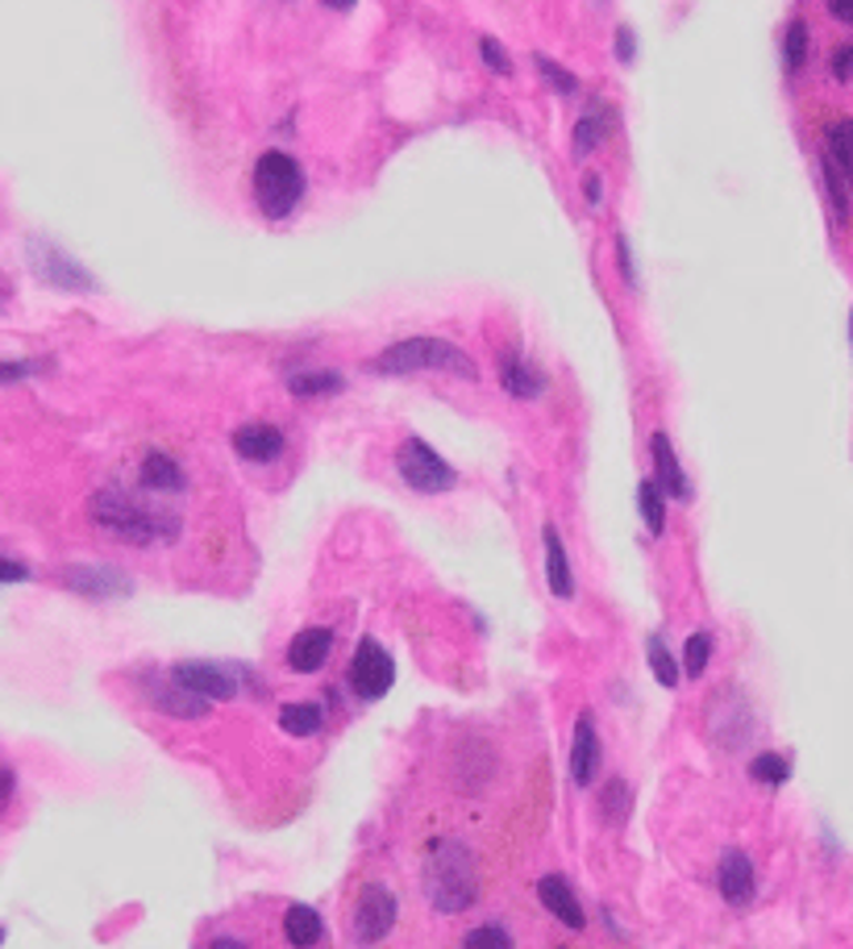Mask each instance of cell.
Masks as SVG:
<instances>
[{
  "label": "cell",
  "mask_w": 853,
  "mask_h": 949,
  "mask_svg": "<svg viewBox=\"0 0 853 949\" xmlns=\"http://www.w3.org/2000/svg\"><path fill=\"white\" fill-rule=\"evenodd\" d=\"M146 492V487H142ZM125 492V487H101L92 501H88V513L92 520L109 529L121 541H134V546H154V541H175L179 537V513L171 508L167 513V496L163 492Z\"/></svg>",
  "instance_id": "obj_1"
},
{
  "label": "cell",
  "mask_w": 853,
  "mask_h": 949,
  "mask_svg": "<svg viewBox=\"0 0 853 949\" xmlns=\"http://www.w3.org/2000/svg\"><path fill=\"white\" fill-rule=\"evenodd\" d=\"M425 899L429 908L445 916L466 912L479 899V870L475 854L462 842H438L425 863Z\"/></svg>",
  "instance_id": "obj_2"
},
{
  "label": "cell",
  "mask_w": 853,
  "mask_h": 949,
  "mask_svg": "<svg viewBox=\"0 0 853 949\" xmlns=\"http://www.w3.org/2000/svg\"><path fill=\"white\" fill-rule=\"evenodd\" d=\"M379 375H412V371H445L459 380H475L479 367L471 363V354L459 350L445 338H404V342L388 345L376 359Z\"/></svg>",
  "instance_id": "obj_3"
},
{
  "label": "cell",
  "mask_w": 853,
  "mask_h": 949,
  "mask_svg": "<svg viewBox=\"0 0 853 949\" xmlns=\"http://www.w3.org/2000/svg\"><path fill=\"white\" fill-rule=\"evenodd\" d=\"M305 188H308L305 167H300V163H296L291 155H284V151H267V155H258V163H255V200H258V208L271 217V221L288 217L291 208L305 200Z\"/></svg>",
  "instance_id": "obj_4"
},
{
  "label": "cell",
  "mask_w": 853,
  "mask_h": 949,
  "mask_svg": "<svg viewBox=\"0 0 853 949\" xmlns=\"http://www.w3.org/2000/svg\"><path fill=\"white\" fill-rule=\"evenodd\" d=\"M395 471H400V479L417 492H429V496H442L450 487L459 484V471L445 463L438 450L421 442V437H404L400 450H395Z\"/></svg>",
  "instance_id": "obj_5"
},
{
  "label": "cell",
  "mask_w": 853,
  "mask_h": 949,
  "mask_svg": "<svg viewBox=\"0 0 853 949\" xmlns=\"http://www.w3.org/2000/svg\"><path fill=\"white\" fill-rule=\"evenodd\" d=\"M171 674H175L184 688L196 691V695H205V700H238L241 683L250 679V671L229 667V662H179Z\"/></svg>",
  "instance_id": "obj_6"
},
{
  "label": "cell",
  "mask_w": 853,
  "mask_h": 949,
  "mask_svg": "<svg viewBox=\"0 0 853 949\" xmlns=\"http://www.w3.org/2000/svg\"><path fill=\"white\" fill-rule=\"evenodd\" d=\"M395 683V662L392 654L379 646L376 638H362L350 662V688L359 691L362 700H383Z\"/></svg>",
  "instance_id": "obj_7"
},
{
  "label": "cell",
  "mask_w": 853,
  "mask_h": 949,
  "mask_svg": "<svg viewBox=\"0 0 853 949\" xmlns=\"http://www.w3.org/2000/svg\"><path fill=\"white\" fill-rule=\"evenodd\" d=\"M30 267H34V276L42 283H51L59 292H92L96 288V279L88 276L80 262L71 259V255H63L59 246L42 243V238L30 243Z\"/></svg>",
  "instance_id": "obj_8"
},
{
  "label": "cell",
  "mask_w": 853,
  "mask_h": 949,
  "mask_svg": "<svg viewBox=\"0 0 853 949\" xmlns=\"http://www.w3.org/2000/svg\"><path fill=\"white\" fill-rule=\"evenodd\" d=\"M395 925V896L383 887V883H371L362 887L359 904H354V941L359 946H376L383 941Z\"/></svg>",
  "instance_id": "obj_9"
},
{
  "label": "cell",
  "mask_w": 853,
  "mask_h": 949,
  "mask_svg": "<svg viewBox=\"0 0 853 949\" xmlns=\"http://www.w3.org/2000/svg\"><path fill=\"white\" fill-rule=\"evenodd\" d=\"M63 584H68L75 596H88V600H117V596H130V591H134V584H130L121 570L88 567V563L63 570Z\"/></svg>",
  "instance_id": "obj_10"
},
{
  "label": "cell",
  "mask_w": 853,
  "mask_h": 949,
  "mask_svg": "<svg viewBox=\"0 0 853 949\" xmlns=\"http://www.w3.org/2000/svg\"><path fill=\"white\" fill-rule=\"evenodd\" d=\"M717 883H720V896L729 899L733 908H750L753 896H758V875H753L750 854H746V849H724V854H720Z\"/></svg>",
  "instance_id": "obj_11"
},
{
  "label": "cell",
  "mask_w": 853,
  "mask_h": 949,
  "mask_svg": "<svg viewBox=\"0 0 853 949\" xmlns=\"http://www.w3.org/2000/svg\"><path fill=\"white\" fill-rule=\"evenodd\" d=\"M146 700H151L158 712H167V716H184V721H201V716H208V704H213V700L196 695L192 688H184L175 674H171V683L146 679Z\"/></svg>",
  "instance_id": "obj_12"
},
{
  "label": "cell",
  "mask_w": 853,
  "mask_h": 949,
  "mask_svg": "<svg viewBox=\"0 0 853 949\" xmlns=\"http://www.w3.org/2000/svg\"><path fill=\"white\" fill-rule=\"evenodd\" d=\"M537 899H542L546 912L554 916L558 925H566L571 932L587 929V916H583L579 896H575V887H571L563 875H542V879H537Z\"/></svg>",
  "instance_id": "obj_13"
},
{
  "label": "cell",
  "mask_w": 853,
  "mask_h": 949,
  "mask_svg": "<svg viewBox=\"0 0 853 949\" xmlns=\"http://www.w3.org/2000/svg\"><path fill=\"white\" fill-rule=\"evenodd\" d=\"M649 450H654L658 484H662L666 496H670V501H679V504L696 501V487H691L687 471L679 466V454H675V446H670V437H666V433H654V437H649Z\"/></svg>",
  "instance_id": "obj_14"
},
{
  "label": "cell",
  "mask_w": 853,
  "mask_h": 949,
  "mask_svg": "<svg viewBox=\"0 0 853 949\" xmlns=\"http://www.w3.org/2000/svg\"><path fill=\"white\" fill-rule=\"evenodd\" d=\"M599 771V737H596V716L579 712L575 721V742H571V778L579 787H592Z\"/></svg>",
  "instance_id": "obj_15"
},
{
  "label": "cell",
  "mask_w": 853,
  "mask_h": 949,
  "mask_svg": "<svg viewBox=\"0 0 853 949\" xmlns=\"http://www.w3.org/2000/svg\"><path fill=\"white\" fill-rule=\"evenodd\" d=\"M329 650H333V629L325 625H312V629H300L288 646V667L296 674H312L329 662Z\"/></svg>",
  "instance_id": "obj_16"
},
{
  "label": "cell",
  "mask_w": 853,
  "mask_h": 949,
  "mask_svg": "<svg viewBox=\"0 0 853 949\" xmlns=\"http://www.w3.org/2000/svg\"><path fill=\"white\" fill-rule=\"evenodd\" d=\"M137 484L146 492H163V496H179L188 487V475L179 471V463L163 454V450H146V458L137 463Z\"/></svg>",
  "instance_id": "obj_17"
},
{
  "label": "cell",
  "mask_w": 853,
  "mask_h": 949,
  "mask_svg": "<svg viewBox=\"0 0 853 949\" xmlns=\"http://www.w3.org/2000/svg\"><path fill=\"white\" fill-rule=\"evenodd\" d=\"M284 430L275 425H241L234 430V450H238L246 463H275L284 454Z\"/></svg>",
  "instance_id": "obj_18"
},
{
  "label": "cell",
  "mask_w": 853,
  "mask_h": 949,
  "mask_svg": "<svg viewBox=\"0 0 853 949\" xmlns=\"http://www.w3.org/2000/svg\"><path fill=\"white\" fill-rule=\"evenodd\" d=\"M542 541H546V579H549V591H554L558 600H571V596H575V575H571V558H566L563 537H558V529H554V525H546Z\"/></svg>",
  "instance_id": "obj_19"
},
{
  "label": "cell",
  "mask_w": 853,
  "mask_h": 949,
  "mask_svg": "<svg viewBox=\"0 0 853 949\" xmlns=\"http://www.w3.org/2000/svg\"><path fill=\"white\" fill-rule=\"evenodd\" d=\"M500 383H504V388H508V396H516V400H533V396H542V392H546V375H542V371H533V363L516 359V354L504 359V367H500Z\"/></svg>",
  "instance_id": "obj_20"
},
{
  "label": "cell",
  "mask_w": 853,
  "mask_h": 949,
  "mask_svg": "<svg viewBox=\"0 0 853 949\" xmlns=\"http://www.w3.org/2000/svg\"><path fill=\"white\" fill-rule=\"evenodd\" d=\"M325 932V920L317 908H308V904H291L288 912H284V937H288L291 946H317Z\"/></svg>",
  "instance_id": "obj_21"
},
{
  "label": "cell",
  "mask_w": 853,
  "mask_h": 949,
  "mask_svg": "<svg viewBox=\"0 0 853 949\" xmlns=\"http://www.w3.org/2000/svg\"><path fill=\"white\" fill-rule=\"evenodd\" d=\"M637 508H641V520H646L649 534L662 537L666 534V492H662V484L641 479V484H637Z\"/></svg>",
  "instance_id": "obj_22"
},
{
  "label": "cell",
  "mask_w": 853,
  "mask_h": 949,
  "mask_svg": "<svg viewBox=\"0 0 853 949\" xmlns=\"http://www.w3.org/2000/svg\"><path fill=\"white\" fill-rule=\"evenodd\" d=\"M325 716L317 704H284L279 708V729L288 733V737H312V733H321Z\"/></svg>",
  "instance_id": "obj_23"
},
{
  "label": "cell",
  "mask_w": 853,
  "mask_h": 949,
  "mask_svg": "<svg viewBox=\"0 0 853 949\" xmlns=\"http://www.w3.org/2000/svg\"><path fill=\"white\" fill-rule=\"evenodd\" d=\"M646 658H649V671H654V679L662 683L666 691L670 688H679V662H675V654H670V646H666L662 633H649L646 638Z\"/></svg>",
  "instance_id": "obj_24"
},
{
  "label": "cell",
  "mask_w": 853,
  "mask_h": 949,
  "mask_svg": "<svg viewBox=\"0 0 853 949\" xmlns=\"http://www.w3.org/2000/svg\"><path fill=\"white\" fill-rule=\"evenodd\" d=\"M291 396H338L346 380H341L338 371H305V375H291L288 380Z\"/></svg>",
  "instance_id": "obj_25"
},
{
  "label": "cell",
  "mask_w": 853,
  "mask_h": 949,
  "mask_svg": "<svg viewBox=\"0 0 853 949\" xmlns=\"http://www.w3.org/2000/svg\"><path fill=\"white\" fill-rule=\"evenodd\" d=\"M829 155H833V163L853 188V117H841V122L829 125Z\"/></svg>",
  "instance_id": "obj_26"
},
{
  "label": "cell",
  "mask_w": 853,
  "mask_h": 949,
  "mask_svg": "<svg viewBox=\"0 0 853 949\" xmlns=\"http://www.w3.org/2000/svg\"><path fill=\"white\" fill-rule=\"evenodd\" d=\"M629 808H633V795H629V783L625 778H608V787L599 795V812H604V821L613 828H620L629 821Z\"/></svg>",
  "instance_id": "obj_27"
},
{
  "label": "cell",
  "mask_w": 853,
  "mask_h": 949,
  "mask_svg": "<svg viewBox=\"0 0 853 949\" xmlns=\"http://www.w3.org/2000/svg\"><path fill=\"white\" fill-rule=\"evenodd\" d=\"M803 63H808V25H803V21H791V25H787V34H783V68H787V75L803 71Z\"/></svg>",
  "instance_id": "obj_28"
},
{
  "label": "cell",
  "mask_w": 853,
  "mask_h": 949,
  "mask_svg": "<svg viewBox=\"0 0 853 949\" xmlns=\"http://www.w3.org/2000/svg\"><path fill=\"white\" fill-rule=\"evenodd\" d=\"M708 662H712V633H691L687 638V650H682V671L691 674V679H700L708 671Z\"/></svg>",
  "instance_id": "obj_29"
},
{
  "label": "cell",
  "mask_w": 853,
  "mask_h": 949,
  "mask_svg": "<svg viewBox=\"0 0 853 949\" xmlns=\"http://www.w3.org/2000/svg\"><path fill=\"white\" fill-rule=\"evenodd\" d=\"M750 778L770 783V787H783L787 778H791V762H787L783 754H758V759L750 762Z\"/></svg>",
  "instance_id": "obj_30"
},
{
  "label": "cell",
  "mask_w": 853,
  "mask_h": 949,
  "mask_svg": "<svg viewBox=\"0 0 853 949\" xmlns=\"http://www.w3.org/2000/svg\"><path fill=\"white\" fill-rule=\"evenodd\" d=\"M824 184H829V200H833V213H836V221H845L850 217V196H845V175H841V167L833 163V155L824 158Z\"/></svg>",
  "instance_id": "obj_31"
},
{
  "label": "cell",
  "mask_w": 853,
  "mask_h": 949,
  "mask_svg": "<svg viewBox=\"0 0 853 949\" xmlns=\"http://www.w3.org/2000/svg\"><path fill=\"white\" fill-rule=\"evenodd\" d=\"M599 142H604V122H599V113H583L579 125H575V155L587 158Z\"/></svg>",
  "instance_id": "obj_32"
},
{
  "label": "cell",
  "mask_w": 853,
  "mask_h": 949,
  "mask_svg": "<svg viewBox=\"0 0 853 949\" xmlns=\"http://www.w3.org/2000/svg\"><path fill=\"white\" fill-rule=\"evenodd\" d=\"M466 946H471V949H508L512 937H508V929H504V925L487 920V925H479L475 932H466Z\"/></svg>",
  "instance_id": "obj_33"
},
{
  "label": "cell",
  "mask_w": 853,
  "mask_h": 949,
  "mask_svg": "<svg viewBox=\"0 0 853 949\" xmlns=\"http://www.w3.org/2000/svg\"><path fill=\"white\" fill-rule=\"evenodd\" d=\"M537 68H542V75H546L549 84H554V92H563V96H575L579 92V80L571 75V71H563L554 59H546V54H537Z\"/></svg>",
  "instance_id": "obj_34"
},
{
  "label": "cell",
  "mask_w": 853,
  "mask_h": 949,
  "mask_svg": "<svg viewBox=\"0 0 853 949\" xmlns=\"http://www.w3.org/2000/svg\"><path fill=\"white\" fill-rule=\"evenodd\" d=\"M42 371H51V359H13V363L0 367V380L4 383H18L21 375H42Z\"/></svg>",
  "instance_id": "obj_35"
},
{
  "label": "cell",
  "mask_w": 853,
  "mask_h": 949,
  "mask_svg": "<svg viewBox=\"0 0 853 949\" xmlns=\"http://www.w3.org/2000/svg\"><path fill=\"white\" fill-rule=\"evenodd\" d=\"M479 54H483V63L492 71H500V75H512V59L508 51L495 42V38H479Z\"/></svg>",
  "instance_id": "obj_36"
},
{
  "label": "cell",
  "mask_w": 853,
  "mask_h": 949,
  "mask_svg": "<svg viewBox=\"0 0 853 949\" xmlns=\"http://www.w3.org/2000/svg\"><path fill=\"white\" fill-rule=\"evenodd\" d=\"M833 75L841 80V84H850L853 80V42H845V47L833 54Z\"/></svg>",
  "instance_id": "obj_37"
},
{
  "label": "cell",
  "mask_w": 853,
  "mask_h": 949,
  "mask_svg": "<svg viewBox=\"0 0 853 949\" xmlns=\"http://www.w3.org/2000/svg\"><path fill=\"white\" fill-rule=\"evenodd\" d=\"M633 54H637V38H633L629 25H620V30H616V59H620V63H633Z\"/></svg>",
  "instance_id": "obj_38"
},
{
  "label": "cell",
  "mask_w": 853,
  "mask_h": 949,
  "mask_svg": "<svg viewBox=\"0 0 853 949\" xmlns=\"http://www.w3.org/2000/svg\"><path fill=\"white\" fill-rule=\"evenodd\" d=\"M616 259H620V276H625V283H637V271H633V259H629V238H625V234L616 238Z\"/></svg>",
  "instance_id": "obj_39"
},
{
  "label": "cell",
  "mask_w": 853,
  "mask_h": 949,
  "mask_svg": "<svg viewBox=\"0 0 853 949\" xmlns=\"http://www.w3.org/2000/svg\"><path fill=\"white\" fill-rule=\"evenodd\" d=\"M0 579H4V584H21V579H30V567H21V558H4Z\"/></svg>",
  "instance_id": "obj_40"
},
{
  "label": "cell",
  "mask_w": 853,
  "mask_h": 949,
  "mask_svg": "<svg viewBox=\"0 0 853 949\" xmlns=\"http://www.w3.org/2000/svg\"><path fill=\"white\" fill-rule=\"evenodd\" d=\"M583 196H587V205L599 208V200H604V184H599V175H583Z\"/></svg>",
  "instance_id": "obj_41"
},
{
  "label": "cell",
  "mask_w": 853,
  "mask_h": 949,
  "mask_svg": "<svg viewBox=\"0 0 853 949\" xmlns=\"http://www.w3.org/2000/svg\"><path fill=\"white\" fill-rule=\"evenodd\" d=\"M829 13H833L836 21L853 25V0H829Z\"/></svg>",
  "instance_id": "obj_42"
},
{
  "label": "cell",
  "mask_w": 853,
  "mask_h": 949,
  "mask_svg": "<svg viewBox=\"0 0 853 949\" xmlns=\"http://www.w3.org/2000/svg\"><path fill=\"white\" fill-rule=\"evenodd\" d=\"M325 9H338V13H350L354 9V0H321Z\"/></svg>",
  "instance_id": "obj_43"
},
{
  "label": "cell",
  "mask_w": 853,
  "mask_h": 949,
  "mask_svg": "<svg viewBox=\"0 0 853 949\" xmlns=\"http://www.w3.org/2000/svg\"><path fill=\"white\" fill-rule=\"evenodd\" d=\"M217 949H246V941H238V937H222V941H213Z\"/></svg>",
  "instance_id": "obj_44"
},
{
  "label": "cell",
  "mask_w": 853,
  "mask_h": 949,
  "mask_svg": "<svg viewBox=\"0 0 853 949\" xmlns=\"http://www.w3.org/2000/svg\"><path fill=\"white\" fill-rule=\"evenodd\" d=\"M850 342H853V317H850Z\"/></svg>",
  "instance_id": "obj_45"
}]
</instances>
